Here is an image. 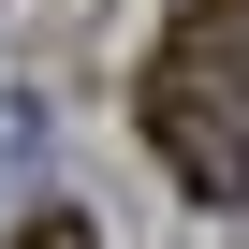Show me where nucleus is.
I'll return each mask as SVG.
<instances>
[{"mask_svg":"<svg viewBox=\"0 0 249 249\" xmlns=\"http://www.w3.org/2000/svg\"><path fill=\"white\" fill-rule=\"evenodd\" d=\"M132 117H147V147H161V176L191 205H249V59L161 44L147 88H132Z\"/></svg>","mask_w":249,"mask_h":249,"instance_id":"f257e3e1","label":"nucleus"},{"mask_svg":"<svg viewBox=\"0 0 249 249\" xmlns=\"http://www.w3.org/2000/svg\"><path fill=\"white\" fill-rule=\"evenodd\" d=\"M161 44H205V59H249V0H176Z\"/></svg>","mask_w":249,"mask_h":249,"instance_id":"f03ea898","label":"nucleus"},{"mask_svg":"<svg viewBox=\"0 0 249 249\" xmlns=\"http://www.w3.org/2000/svg\"><path fill=\"white\" fill-rule=\"evenodd\" d=\"M15 249H103V234H88L73 205H44V220H15Z\"/></svg>","mask_w":249,"mask_h":249,"instance_id":"7ed1b4c3","label":"nucleus"}]
</instances>
